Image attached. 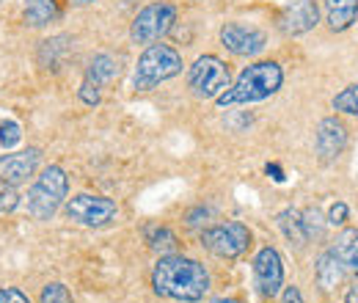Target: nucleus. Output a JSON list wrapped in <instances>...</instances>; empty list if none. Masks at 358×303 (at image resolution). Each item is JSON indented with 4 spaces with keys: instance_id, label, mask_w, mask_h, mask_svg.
I'll use <instances>...</instances> for the list:
<instances>
[{
    "instance_id": "obj_19",
    "label": "nucleus",
    "mask_w": 358,
    "mask_h": 303,
    "mask_svg": "<svg viewBox=\"0 0 358 303\" xmlns=\"http://www.w3.org/2000/svg\"><path fill=\"white\" fill-rule=\"evenodd\" d=\"M278 229H281V234L292 243V246H298V248H303L306 243H309V234H306V226H303V216L298 213V210H281L278 213Z\"/></svg>"
},
{
    "instance_id": "obj_33",
    "label": "nucleus",
    "mask_w": 358,
    "mask_h": 303,
    "mask_svg": "<svg viewBox=\"0 0 358 303\" xmlns=\"http://www.w3.org/2000/svg\"><path fill=\"white\" fill-rule=\"evenodd\" d=\"M190 3H199V0H190Z\"/></svg>"
},
{
    "instance_id": "obj_24",
    "label": "nucleus",
    "mask_w": 358,
    "mask_h": 303,
    "mask_svg": "<svg viewBox=\"0 0 358 303\" xmlns=\"http://www.w3.org/2000/svg\"><path fill=\"white\" fill-rule=\"evenodd\" d=\"M42 303H72V295L66 290V284L61 281H52L42 290Z\"/></svg>"
},
{
    "instance_id": "obj_30",
    "label": "nucleus",
    "mask_w": 358,
    "mask_h": 303,
    "mask_svg": "<svg viewBox=\"0 0 358 303\" xmlns=\"http://www.w3.org/2000/svg\"><path fill=\"white\" fill-rule=\"evenodd\" d=\"M345 303H358V284L348 290V295H345Z\"/></svg>"
},
{
    "instance_id": "obj_5",
    "label": "nucleus",
    "mask_w": 358,
    "mask_h": 303,
    "mask_svg": "<svg viewBox=\"0 0 358 303\" xmlns=\"http://www.w3.org/2000/svg\"><path fill=\"white\" fill-rule=\"evenodd\" d=\"M231 86V72L218 55H199L187 69V88L199 99H218Z\"/></svg>"
},
{
    "instance_id": "obj_3",
    "label": "nucleus",
    "mask_w": 358,
    "mask_h": 303,
    "mask_svg": "<svg viewBox=\"0 0 358 303\" xmlns=\"http://www.w3.org/2000/svg\"><path fill=\"white\" fill-rule=\"evenodd\" d=\"M185 61H182V52L171 44H149L141 55H138V64H135V75H133V88L135 91H152L160 83L177 78L182 72Z\"/></svg>"
},
{
    "instance_id": "obj_8",
    "label": "nucleus",
    "mask_w": 358,
    "mask_h": 303,
    "mask_svg": "<svg viewBox=\"0 0 358 303\" xmlns=\"http://www.w3.org/2000/svg\"><path fill=\"white\" fill-rule=\"evenodd\" d=\"M66 216L69 220L80 223V226H108L113 218L119 216V207L113 199L108 196H96V193H78L66 202Z\"/></svg>"
},
{
    "instance_id": "obj_28",
    "label": "nucleus",
    "mask_w": 358,
    "mask_h": 303,
    "mask_svg": "<svg viewBox=\"0 0 358 303\" xmlns=\"http://www.w3.org/2000/svg\"><path fill=\"white\" fill-rule=\"evenodd\" d=\"M0 303H31V298L17 287H0Z\"/></svg>"
},
{
    "instance_id": "obj_15",
    "label": "nucleus",
    "mask_w": 358,
    "mask_h": 303,
    "mask_svg": "<svg viewBox=\"0 0 358 303\" xmlns=\"http://www.w3.org/2000/svg\"><path fill=\"white\" fill-rule=\"evenodd\" d=\"M61 17L58 0H25L22 3V20L28 28H47Z\"/></svg>"
},
{
    "instance_id": "obj_9",
    "label": "nucleus",
    "mask_w": 358,
    "mask_h": 303,
    "mask_svg": "<svg viewBox=\"0 0 358 303\" xmlns=\"http://www.w3.org/2000/svg\"><path fill=\"white\" fill-rule=\"evenodd\" d=\"M218 36H221V44H224L231 55H237V58H254V55H259L268 47L265 31H259L254 25H245L240 20L224 22Z\"/></svg>"
},
{
    "instance_id": "obj_7",
    "label": "nucleus",
    "mask_w": 358,
    "mask_h": 303,
    "mask_svg": "<svg viewBox=\"0 0 358 303\" xmlns=\"http://www.w3.org/2000/svg\"><path fill=\"white\" fill-rule=\"evenodd\" d=\"M201 246L218 260H237L251 246V229L240 220H224L201 232Z\"/></svg>"
},
{
    "instance_id": "obj_20",
    "label": "nucleus",
    "mask_w": 358,
    "mask_h": 303,
    "mask_svg": "<svg viewBox=\"0 0 358 303\" xmlns=\"http://www.w3.org/2000/svg\"><path fill=\"white\" fill-rule=\"evenodd\" d=\"M146 243L152 251L157 254H169L177 248V234L169 229V226H149L146 229Z\"/></svg>"
},
{
    "instance_id": "obj_16",
    "label": "nucleus",
    "mask_w": 358,
    "mask_h": 303,
    "mask_svg": "<svg viewBox=\"0 0 358 303\" xmlns=\"http://www.w3.org/2000/svg\"><path fill=\"white\" fill-rule=\"evenodd\" d=\"M345 273H348L345 265L334 257V251H322L317 265H314V279H317V284H320L322 290L339 287V284L345 281Z\"/></svg>"
},
{
    "instance_id": "obj_11",
    "label": "nucleus",
    "mask_w": 358,
    "mask_h": 303,
    "mask_svg": "<svg viewBox=\"0 0 358 303\" xmlns=\"http://www.w3.org/2000/svg\"><path fill=\"white\" fill-rule=\"evenodd\" d=\"M320 22V6L317 0H292L278 14V31L284 36H301L317 28Z\"/></svg>"
},
{
    "instance_id": "obj_31",
    "label": "nucleus",
    "mask_w": 358,
    "mask_h": 303,
    "mask_svg": "<svg viewBox=\"0 0 358 303\" xmlns=\"http://www.w3.org/2000/svg\"><path fill=\"white\" fill-rule=\"evenodd\" d=\"M210 303H243L240 298H215V301H210Z\"/></svg>"
},
{
    "instance_id": "obj_2",
    "label": "nucleus",
    "mask_w": 358,
    "mask_h": 303,
    "mask_svg": "<svg viewBox=\"0 0 358 303\" xmlns=\"http://www.w3.org/2000/svg\"><path fill=\"white\" fill-rule=\"evenodd\" d=\"M281 86H284L281 64L278 61H257L237 75V80L215 99V105L224 111V108H237V105L265 102L270 97H275Z\"/></svg>"
},
{
    "instance_id": "obj_22",
    "label": "nucleus",
    "mask_w": 358,
    "mask_h": 303,
    "mask_svg": "<svg viewBox=\"0 0 358 303\" xmlns=\"http://www.w3.org/2000/svg\"><path fill=\"white\" fill-rule=\"evenodd\" d=\"M20 207V193H17V185H11L8 179L0 176V216H8Z\"/></svg>"
},
{
    "instance_id": "obj_17",
    "label": "nucleus",
    "mask_w": 358,
    "mask_h": 303,
    "mask_svg": "<svg viewBox=\"0 0 358 303\" xmlns=\"http://www.w3.org/2000/svg\"><path fill=\"white\" fill-rule=\"evenodd\" d=\"M334 257L345 265L348 273H358V229H345L331 246Z\"/></svg>"
},
{
    "instance_id": "obj_13",
    "label": "nucleus",
    "mask_w": 358,
    "mask_h": 303,
    "mask_svg": "<svg viewBox=\"0 0 358 303\" xmlns=\"http://www.w3.org/2000/svg\"><path fill=\"white\" fill-rule=\"evenodd\" d=\"M39 163H42V149L36 146H28L14 155H0V176L8 179L11 185H22L39 171Z\"/></svg>"
},
{
    "instance_id": "obj_4",
    "label": "nucleus",
    "mask_w": 358,
    "mask_h": 303,
    "mask_svg": "<svg viewBox=\"0 0 358 303\" xmlns=\"http://www.w3.org/2000/svg\"><path fill=\"white\" fill-rule=\"evenodd\" d=\"M66 190H69V179L61 166L42 169L28 190V213L36 220H50L66 202Z\"/></svg>"
},
{
    "instance_id": "obj_23",
    "label": "nucleus",
    "mask_w": 358,
    "mask_h": 303,
    "mask_svg": "<svg viewBox=\"0 0 358 303\" xmlns=\"http://www.w3.org/2000/svg\"><path fill=\"white\" fill-rule=\"evenodd\" d=\"M20 141H22V127H20L17 122H11V119L0 122V146L14 149Z\"/></svg>"
},
{
    "instance_id": "obj_18",
    "label": "nucleus",
    "mask_w": 358,
    "mask_h": 303,
    "mask_svg": "<svg viewBox=\"0 0 358 303\" xmlns=\"http://www.w3.org/2000/svg\"><path fill=\"white\" fill-rule=\"evenodd\" d=\"M119 72H122V69H119V61H116L113 55H108V52H99V55L91 58L89 66H86V80L102 88L105 83L116 80Z\"/></svg>"
},
{
    "instance_id": "obj_12",
    "label": "nucleus",
    "mask_w": 358,
    "mask_h": 303,
    "mask_svg": "<svg viewBox=\"0 0 358 303\" xmlns=\"http://www.w3.org/2000/svg\"><path fill=\"white\" fill-rule=\"evenodd\" d=\"M348 146V127L336 119V116H328L317 125L314 132V152H317V160L320 163H334Z\"/></svg>"
},
{
    "instance_id": "obj_1",
    "label": "nucleus",
    "mask_w": 358,
    "mask_h": 303,
    "mask_svg": "<svg viewBox=\"0 0 358 303\" xmlns=\"http://www.w3.org/2000/svg\"><path fill=\"white\" fill-rule=\"evenodd\" d=\"M152 287L157 295L182 303H199L210 293V273L201 262L182 257V254H166L160 257L152 270Z\"/></svg>"
},
{
    "instance_id": "obj_26",
    "label": "nucleus",
    "mask_w": 358,
    "mask_h": 303,
    "mask_svg": "<svg viewBox=\"0 0 358 303\" xmlns=\"http://www.w3.org/2000/svg\"><path fill=\"white\" fill-rule=\"evenodd\" d=\"M99 99H102L99 86H94V83H89V80H83V86H80V102H83V105H99Z\"/></svg>"
},
{
    "instance_id": "obj_21",
    "label": "nucleus",
    "mask_w": 358,
    "mask_h": 303,
    "mask_svg": "<svg viewBox=\"0 0 358 303\" xmlns=\"http://www.w3.org/2000/svg\"><path fill=\"white\" fill-rule=\"evenodd\" d=\"M336 113H348V116H358V83L345 86L334 99H331Z\"/></svg>"
},
{
    "instance_id": "obj_29",
    "label": "nucleus",
    "mask_w": 358,
    "mask_h": 303,
    "mask_svg": "<svg viewBox=\"0 0 358 303\" xmlns=\"http://www.w3.org/2000/svg\"><path fill=\"white\" fill-rule=\"evenodd\" d=\"M281 303H303V295H301L298 287H284V298H281Z\"/></svg>"
},
{
    "instance_id": "obj_32",
    "label": "nucleus",
    "mask_w": 358,
    "mask_h": 303,
    "mask_svg": "<svg viewBox=\"0 0 358 303\" xmlns=\"http://www.w3.org/2000/svg\"><path fill=\"white\" fill-rule=\"evenodd\" d=\"M69 3H75V6H89V3H94V0H69Z\"/></svg>"
},
{
    "instance_id": "obj_10",
    "label": "nucleus",
    "mask_w": 358,
    "mask_h": 303,
    "mask_svg": "<svg viewBox=\"0 0 358 303\" xmlns=\"http://www.w3.org/2000/svg\"><path fill=\"white\" fill-rule=\"evenodd\" d=\"M254 281L262 298H275L284 287V262L273 246H262L254 257Z\"/></svg>"
},
{
    "instance_id": "obj_25",
    "label": "nucleus",
    "mask_w": 358,
    "mask_h": 303,
    "mask_svg": "<svg viewBox=\"0 0 358 303\" xmlns=\"http://www.w3.org/2000/svg\"><path fill=\"white\" fill-rule=\"evenodd\" d=\"M303 216V226H306V234H309V240L312 237H322V216H320V210H306V213H301Z\"/></svg>"
},
{
    "instance_id": "obj_6",
    "label": "nucleus",
    "mask_w": 358,
    "mask_h": 303,
    "mask_svg": "<svg viewBox=\"0 0 358 303\" xmlns=\"http://www.w3.org/2000/svg\"><path fill=\"white\" fill-rule=\"evenodd\" d=\"M177 22V6L169 0H155L149 6H143L135 14L133 25H130V39L135 44H155L160 42Z\"/></svg>"
},
{
    "instance_id": "obj_34",
    "label": "nucleus",
    "mask_w": 358,
    "mask_h": 303,
    "mask_svg": "<svg viewBox=\"0 0 358 303\" xmlns=\"http://www.w3.org/2000/svg\"><path fill=\"white\" fill-rule=\"evenodd\" d=\"M0 3H3V0H0Z\"/></svg>"
},
{
    "instance_id": "obj_14",
    "label": "nucleus",
    "mask_w": 358,
    "mask_h": 303,
    "mask_svg": "<svg viewBox=\"0 0 358 303\" xmlns=\"http://www.w3.org/2000/svg\"><path fill=\"white\" fill-rule=\"evenodd\" d=\"M325 22L334 34H345L358 20V0H322Z\"/></svg>"
},
{
    "instance_id": "obj_27",
    "label": "nucleus",
    "mask_w": 358,
    "mask_h": 303,
    "mask_svg": "<svg viewBox=\"0 0 358 303\" xmlns=\"http://www.w3.org/2000/svg\"><path fill=\"white\" fill-rule=\"evenodd\" d=\"M348 204L345 202H336V204H331V210H328V223L331 226H342L345 220H348Z\"/></svg>"
}]
</instances>
